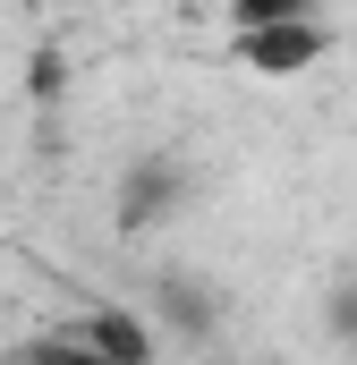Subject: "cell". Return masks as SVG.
<instances>
[{
	"label": "cell",
	"mask_w": 357,
	"mask_h": 365,
	"mask_svg": "<svg viewBox=\"0 0 357 365\" xmlns=\"http://www.w3.org/2000/svg\"><path fill=\"white\" fill-rule=\"evenodd\" d=\"M332 51V26L315 17V26H264V34H238V60L247 68H264V77H298L306 60H323Z\"/></svg>",
	"instance_id": "6da1fadb"
},
{
	"label": "cell",
	"mask_w": 357,
	"mask_h": 365,
	"mask_svg": "<svg viewBox=\"0 0 357 365\" xmlns=\"http://www.w3.org/2000/svg\"><path fill=\"white\" fill-rule=\"evenodd\" d=\"M77 340H86L94 357H111V365H154V331H145V323H136L128 306H111V314H94V323L77 331Z\"/></svg>",
	"instance_id": "7a4b0ae2"
},
{
	"label": "cell",
	"mask_w": 357,
	"mask_h": 365,
	"mask_svg": "<svg viewBox=\"0 0 357 365\" xmlns=\"http://www.w3.org/2000/svg\"><path fill=\"white\" fill-rule=\"evenodd\" d=\"M323 0H230V26L238 34H264V26H315Z\"/></svg>",
	"instance_id": "3957f363"
},
{
	"label": "cell",
	"mask_w": 357,
	"mask_h": 365,
	"mask_svg": "<svg viewBox=\"0 0 357 365\" xmlns=\"http://www.w3.org/2000/svg\"><path fill=\"white\" fill-rule=\"evenodd\" d=\"M34 365H111V357H94L86 340H43V349H34Z\"/></svg>",
	"instance_id": "277c9868"
}]
</instances>
